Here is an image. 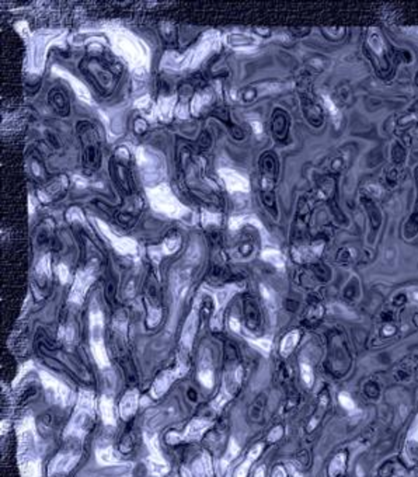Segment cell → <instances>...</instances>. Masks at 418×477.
Here are the masks:
<instances>
[{"mask_svg": "<svg viewBox=\"0 0 418 477\" xmlns=\"http://www.w3.org/2000/svg\"><path fill=\"white\" fill-rule=\"evenodd\" d=\"M260 197L261 202L274 218H278L277 198H275V184L278 180L279 166L278 159L272 152H265L260 157Z\"/></svg>", "mask_w": 418, "mask_h": 477, "instance_id": "cell-1", "label": "cell"}, {"mask_svg": "<svg viewBox=\"0 0 418 477\" xmlns=\"http://www.w3.org/2000/svg\"><path fill=\"white\" fill-rule=\"evenodd\" d=\"M80 68L83 73L87 76V79L93 83L94 87L101 94L107 96L114 90L120 73H115L108 62L97 58H90V59H84Z\"/></svg>", "mask_w": 418, "mask_h": 477, "instance_id": "cell-2", "label": "cell"}, {"mask_svg": "<svg viewBox=\"0 0 418 477\" xmlns=\"http://www.w3.org/2000/svg\"><path fill=\"white\" fill-rule=\"evenodd\" d=\"M77 135L83 147L82 162L87 171H94L100 167L101 163V147L100 138L93 125L87 121H82L77 124Z\"/></svg>", "mask_w": 418, "mask_h": 477, "instance_id": "cell-3", "label": "cell"}, {"mask_svg": "<svg viewBox=\"0 0 418 477\" xmlns=\"http://www.w3.org/2000/svg\"><path fill=\"white\" fill-rule=\"evenodd\" d=\"M110 169H111V177L122 191L127 194L133 193L135 181H133V177L130 174L129 169L127 167V165H124L121 162H117L115 159L114 160L111 159Z\"/></svg>", "mask_w": 418, "mask_h": 477, "instance_id": "cell-4", "label": "cell"}, {"mask_svg": "<svg viewBox=\"0 0 418 477\" xmlns=\"http://www.w3.org/2000/svg\"><path fill=\"white\" fill-rule=\"evenodd\" d=\"M300 101H302V111L305 114L307 122L315 128H320L324 122V117H323V111L319 107L315 99L312 97V94L303 92L300 96Z\"/></svg>", "mask_w": 418, "mask_h": 477, "instance_id": "cell-5", "label": "cell"}, {"mask_svg": "<svg viewBox=\"0 0 418 477\" xmlns=\"http://www.w3.org/2000/svg\"><path fill=\"white\" fill-rule=\"evenodd\" d=\"M289 125H290V119H289V114L287 111L277 108L272 112L271 131H272L274 138L277 139L278 142L285 143L288 140Z\"/></svg>", "mask_w": 418, "mask_h": 477, "instance_id": "cell-6", "label": "cell"}, {"mask_svg": "<svg viewBox=\"0 0 418 477\" xmlns=\"http://www.w3.org/2000/svg\"><path fill=\"white\" fill-rule=\"evenodd\" d=\"M48 102L52 107V110L55 111L58 115L61 117H66L69 115V101L66 99V94L59 89H54L51 90L48 94Z\"/></svg>", "mask_w": 418, "mask_h": 477, "instance_id": "cell-7", "label": "cell"}, {"mask_svg": "<svg viewBox=\"0 0 418 477\" xmlns=\"http://www.w3.org/2000/svg\"><path fill=\"white\" fill-rule=\"evenodd\" d=\"M244 320H246V326L251 330H254L260 326V309H258L257 302L251 298L244 301Z\"/></svg>", "mask_w": 418, "mask_h": 477, "instance_id": "cell-8", "label": "cell"}, {"mask_svg": "<svg viewBox=\"0 0 418 477\" xmlns=\"http://www.w3.org/2000/svg\"><path fill=\"white\" fill-rule=\"evenodd\" d=\"M416 184H417V198H416V204H414V211L410 216L409 222L406 223L404 228V238H413L418 235V166L416 167Z\"/></svg>", "mask_w": 418, "mask_h": 477, "instance_id": "cell-9", "label": "cell"}, {"mask_svg": "<svg viewBox=\"0 0 418 477\" xmlns=\"http://www.w3.org/2000/svg\"><path fill=\"white\" fill-rule=\"evenodd\" d=\"M362 204L363 206H365V209H366V212H368V215H369L372 229L376 232V230L379 229V225H381V212L378 209V206L375 205V202L372 201L371 198H368V197H362Z\"/></svg>", "mask_w": 418, "mask_h": 477, "instance_id": "cell-10", "label": "cell"}, {"mask_svg": "<svg viewBox=\"0 0 418 477\" xmlns=\"http://www.w3.org/2000/svg\"><path fill=\"white\" fill-rule=\"evenodd\" d=\"M265 400H267V399H265V396L262 395V396H260V397H257V399L254 400V403L251 404L250 414H251V417H253L254 420H258L261 415H262Z\"/></svg>", "mask_w": 418, "mask_h": 477, "instance_id": "cell-11", "label": "cell"}, {"mask_svg": "<svg viewBox=\"0 0 418 477\" xmlns=\"http://www.w3.org/2000/svg\"><path fill=\"white\" fill-rule=\"evenodd\" d=\"M297 333H290L289 336H287L285 337V340H284V342H282V355H288L289 352L293 349V347H295V344L297 342Z\"/></svg>", "mask_w": 418, "mask_h": 477, "instance_id": "cell-12", "label": "cell"}, {"mask_svg": "<svg viewBox=\"0 0 418 477\" xmlns=\"http://www.w3.org/2000/svg\"><path fill=\"white\" fill-rule=\"evenodd\" d=\"M391 157L394 160L396 165H401L406 160V150L404 147L401 146L400 143H394L393 149H391Z\"/></svg>", "mask_w": 418, "mask_h": 477, "instance_id": "cell-13", "label": "cell"}, {"mask_svg": "<svg viewBox=\"0 0 418 477\" xmlns=\"http://www.w3.org/2000/svg\"><path fill=\"white\" fill-rule=\"evenodd\" d=\"M211 143H212V138H211V135H209L206 131H202V132H201V135H199V138H198V140H196L198 147L204 150V149H206V147L211 146Z\"/></svg>", "mask_w": 418, "mask_h": 477, "instance_id": "cell-14", "label": "cell"}, {"mask_svg": "<svg viewBox=\"0 0 418 477\" xmlns=\"http://www.w3.org/2000/svg\"><path fill=\"white\" fill-rule=\"evenodd\" d=\"M226 125H227V128H229L230 135H232L233 138L236 139V140H240V139L244 138V132H243V129L240 128L239 125H234V124H232V122H229V124H226Z\"/></svg>", "mask_w": 418, "mask_h": 477, "instance_id": "cell-15", "label": "cell"}, {"mask_svg": "<svg viewBox=\"0 0 418 477\" xmlns=\"http://www.w3.org/2000/svg\"><path fill=\"white\" fill-rule=\"evenodd\" d=\"M340 402H341L343 406H344L345 409H348V410L355 409V403H354V400L350 397V396L347 395V393H341V395H340Z\"/></svg>", "mask_w": 418, "mask_h": 477, "instance_id": "cell-16", "label": "cell"}]
</instances>
